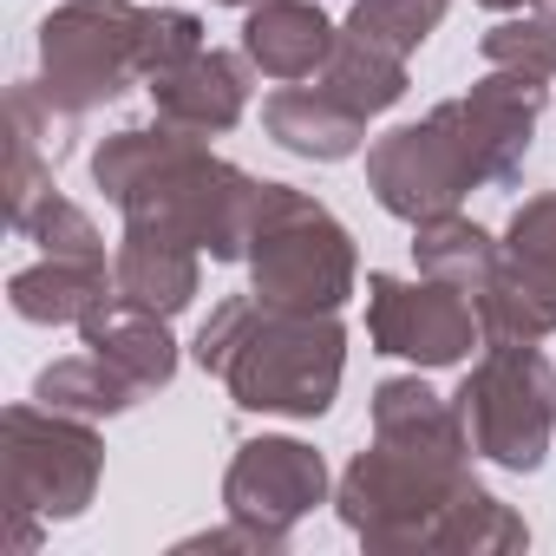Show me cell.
Here are the masks:
<instances>
[{
	"mask_svg": "<svg viewBox=\"0 0 556 556\" xmlns=\"http://www.w3.org/2000/svg\"><path fill=\"white\" fill-rule=\"evenodd\" d=\"M543 92H549L543 79L491 66L465 99H445L419 125L387 131L367 151V190L380 197L387 216L426 223V216L458 210L484 184H510L530 157Z\"/></svg>",
	"mask_w": 556,
	"mask_h": 556,
	"instance_id": "cell-1",
	"label": "cell"
},
{
	"mask_svg": "<svg viewBox=\"0 0 556 556\" xmlns=\"http://www.w3.org/2000/svg\"><path fill=\"white\" fill-rule=\"evenodd\" d=\"M92 184L125 223L184 236L210 262H242L249 223L262 203V184L249 170H236L197 131L164 125V118L112 131L92 151Z\"/></svg>",
	"mask_w": 556,
	"mask_h": 556,
	"instance_id": "cell-2",
	"label": "cell"
},
{
	"mask_svg": "<svg viewBox=\"0 0 556 556\" xmlns=\"http://www.w3.org/2000/svg\"><path fill=\"white\" fill-rule=\"evenodd\" d=\"M341 523L367 543V549H458V556H497V549H523L530 523L491 497L465 458H426V452H400L380 445L361 452L341 471Z\"/></svg>",
	"mask_w": 556,
	"mask_h": 556,
	"instance_id": "cell-3",
	"label": "cell"
},
{
	"mask_svg": "<svg viewBox=\"0 0 556 556\" xmlns=\"http://www.w3.org/2000/svg\"><path fill=\"white\" fill-rule=\"evenodd\" d=\"M197 367L229 387L242 413L321 419L348 374V328L334 315L268 308L255 295H229L197 328Z\"/></svg>",
	"mask_w": 556,
	"mask_h": 556,
	"instance_id": "cell-4",
	"label": "cell"
},
{
	"mask_svg": "<svg viewBox=\"0 0 556 556\" xmlns=\"http://www.w3.org/2000/svg\"><path fill=\"white\" fill-rule=\"evenodd\" d=\"M242 262H249V295L295 315H341L361 282L354 236L321 197L295 184H262Z\"/></svg>",
	"mask_w": 556,
	"mask_h": 556,
	"instance_id": "cell-5",
	"label": "cell"
},
{
	"mask_svg": "<svg viewBox=\"0 0 556 556\" xmlns=\"http://www.w3.org/2000/svg\"><path fill=\"white\" fill-rule=\"evenodd\" d=\"M105 478V439L92 419L53 413L40 400L0 413V510L8 517H40V523H73L99 497Z\"/></svg>",
	"mask_w": 556,
	"mask_h": 556,
	"instance_id": "cell-6",
	"label": "cell"
},
{
	"mask_svg": "<svg viewBox=\"0 0 556 556\" xmlns=\"http://www.w3.org/2000/svg\"><path fill=\"white\" fill-rule=\"evenodd\" d=\"M452 406L465 419L471 458H491L504 471H536L556 432V367L543 361L536 341L491 334Z\"/></svg>",
	"mask_w": 556,
	"mask_h": 556,
	"instance_id": "cell-7",
	"label": "cell"
},
{
	"mask_svg": "<svg viewBox=\"0 0 556 556\" xmlns=\"http://www.w3.org/2000/svg\"><path fill=\"white\" fill-rule=\"evenodd\" d=\"M138 34H144L138 0H66L40 21V86L79 118L112 105L131 79H144Z\"/></svg>",
	"mask_w": 556,
	"mask_h": 556,
	"instance_id": "cell-8",
	"label": "cell"
},
{
	"mask_svg": "<svg viewBox=\"0 0 556 556\" xmlns=\"http://www.w3.org/2000/svg\"><path fill=\"white\" fill-rule=\"evenodd\" d=\"M478 321H484V341L491 334H510V341L556 334V190L523 197L517 216L504 223L497 268L478 289Z\"/></svg>",
	"mask_w": 556,
	"mask_h": 556,
	"instance_id": "cell-9",
	"label": "cell"
},
{
	"mask_svg": "<svg viewBox=\"0 0 556 556\" xmlns=\"http://www.w3.org/2000/svg\"><path fill=\"white\" fill-rule=\"evenodd\" d=\"M367 341L413 367H458L484 341V321L478 302L439 275H367Z\"/></svg>",
	"mask_w": 556,
	"mask_h": 556,
	"instance_id": "cell-10",
	"label": "cell"
},
{
	"mask_svg": "<svg viewBox=\"0 0 556 556\" xmlns=\"http://www.w3.org/2000/svg\"><path fill=\"white\" fill-rule=\"evenodd\" d=\"M328 497V465L315 445L302 439H282V432H262V439H242L229 471H223V510L229 517H249L275 536H289L315 504Z\"/></svg>",
	"mask_w": 556,
	"mask_h": 556,
	"instance_id": "cell-11",
	"label": "cell"
},
{
	"mask_svg": "<svg viewBox=\"0 0 556 556\" xmlns=\"http://www.w3.org/2000/svg\"><path fill=\"white\" fill-rule=\"evenodd\" d=\"M249 73H255V66H249L242 53L203 47L197 60H184L177 73L151 79L144 92H151V105H157L164 125H184V131H197V138H223V131H236L242 112H249Z\"/></svg>",
	"mask_w": 556,
	"mask_h": 556,
	"instance_id": "cell-12",
	"label": "cell"
},
{
	"mask_svg": "<svg viewBox=\"0 0 556 556\" xmlns=\"http://www.w3.org/2000/svg\"><path fill=\"white\" fill-rule=\"evenodd\" d=\"M341 27L315 8V0H255L242 8V60L262 73V79H282V86H302L328 66Z\"/></svg>",
	"mask_w": 556,
	"mask_h": 556,
	"instance_id": "cell-13",
	"label": "cell"
},
{
	"mask_svg": "<svg viewBox=\"0 0 556 556\" xmlns=\"http://www.w3.org/2000/svg\"><path fill=\"white\" fill-rule=\"evenodd\" d=\"M112 282H118V302H131V308L170 321V315H184V308L197 302L203 249H190L184 236L125 223V236H118V249H112Z\"/></svg>",
	"mask_w": 556,
	"mask_h": 556,
	"instance_id": "cell-14",
	"label": "cell"
},
{
	"mask_svg": "<svg viewBox=\"0 0 556 556\" xmlns=\"http://www.w3.org/2000/svg\"><path fill=\"white\" fill-rule=\"evenodd\" d=\"M262 125L289 157H308V164H341V157H354L367 144V118L354 105H341L334 92H321V86L268 92L262 99Z\"/></svg>",
	"mask_w": 556,
	"mask_h": 556,
	"instance_id": "cell-15",
	"label": "cell"
},
{
	"mask_svg": "<svg viewBox=\"0 0 556 556\" xmlns=\"http://www.w3.org/2000/svg\"><path fill=\"white\" fill-rule=\"evenodd\" d=\"M79 348H92V354H99L112 374H125L138 393H157V387L177 380V341H170L164 315H144V308H131V302H118V295L79 321Z\"/></svg>",
	"mask_w": 556,
	"mask_h": 556,
	"instance_id": "cell-16",
	"label": "cell"
},
{
	"mask_svg": "<svg viewBox=\"0 0 556 556\" xmlns=\"http://www.w3.org/2000/svg\"><path fill=\"white\" fill-rule=\"evenodd\" d=\"M112 295H118L112 262H79V255H40L34 268H21L14 282H8L14 315L21 321H40V328H79Z\"/></svg>",
	"mask_w": 556,
	"mask_h": 556,
	"instance_id": "cell-17",
	"label": "cell"
},
{
	"mask_svg": "<svg viewBox=\"0 0 556 556\" xmlns=\"http://www.w3.org/2000/svg\"><path fill=\"white\" fill-rule=\"evenodd\" d=\"M374 439L380 445H400V452H426V458H471V439H465L458 406L439 400L419 374L374 387Z\"/></svg>",
	"mask_w": 556,
	"mask_h": 556,
	"instance_id": "cell-18",
	"label": "cell"
},
{
	"mask_svg": "<svg viewBox=\"0 0 556 556\" xmlns=\"http://www.w3.org/2000/svg\"><path fill=\"white\" fill-rule=\"evenodd\" d=\"M413 262H419V275H439V282H452L478 302V289L497 268V236H484L471 216L445 210V216L413 223Z\"/></svg>",
	"mask_w": 556,
	"mask_h": 556,
	"instance_id": "cell-19",
	"label": "cell"
},
{
	"mask_svg": "<svg viewBox=\"0 0 556 556\" xmlns=\"http://www.w3.org/2000/svg\"><path fill=\"white\" fill-rule=\"evenodd\" d=\"M34 400L40 406H53V413H73V419H118V413H131L144 393L125 380V374H112L92 348L86 354H66V361H53V367H40L34 374Z\"/></svg>",
	"mask_w": 556,
	"mask_h": 556,
	"instance_id": "cell-20",
	"label": "cell"
},
{
	"mask_svg": "<svg viewBox=\"0 0 556 556\" xmlns=\"http://www.w3.org/2000/svg\"><path fill=\"white\" fill-rule=\"evenodd\" d=\"M315 86L334 92L341 105H354L361 118H380V112H393V105L406 99V60H393V53H380V47L341 34L334 53H328V66L315 73Z\"/></svg>",
	"mask_w": 556,
	"mask_h": 556,
	"instance_id": "cell-21",
	"label": "cell"
},
{
	"mask_svg": "<svg viewBox=\"0 0 556 556\" xmlns=\"http://www.w3.org/2000/svg\"><path fill=\"white\" fill-rule=\"evenodd\" d=\"M445 8L452 0H354L341 34H354V40H367V47H380L393 60H413L432 40V27L445 21Z\"/></svg>",
	"mask_w": 556,
	"mask_h": 556,
	"instance_id": "cell-22",
	"label": "cell"
},
{
	"mask_svg": "<svg viewBox=\"0 0 556 556\" xmlns=\"http://www.w3.org/2000/svg\"><path fill=\"white\" fill-rule=\"evenodd\" d=\"M484 66L497 73H523V79H556V21L549 14H523V21H497L484 40H478Z\"/></svg>",
	"mask_w": 556,
	"mask_h": 556,
	"instance_id": "cell-23",
	"label": "cell"
},
{
	"mask_svg": "<svg viewBox=\"0 0 556 556\" xmlns=\"http://www.w3.org/2000/svg\"><path fill=\"white\" fill-rule=\"evenodd\" d=\"M27 242H40V255H79V262H105V236H99V223L79 210V203H66L60 190L53 197H40L21 223H14Z\"/></svg>",
	"mask_w": 556,
	"mask_h": 556,
	"instance_id": "cell-24",
	"label": "cell"
},
{
	"mask_svg": "<svg viewBox=\"0 0 556 556\" xmlns=\"http://www.w3.org/2000/svg\"><path fill=\"white\" fill-rule=\"evenodd\" d=\"M197 53H203V21L197 14H184V8H144V34H138V73H144V86L164 79V73H177Z\"/></svg>",
	"mask_w": 556,
	"mask_h": 556,
	"instance_id": "cell-25",
	"label": "cell"
},
{
	"mask_svg": "<svg viewBox=\"0 0 556 556\" xmlns=\"http://www.w3.org/2000/svg\"><path fill=\"white\" fill-rule=\"evenodd\" d=\"M289 536H275V530H262V523H249V517H229L223 530H203V536H184L177 549H255V556H275Z\"/></svg>",
	"mask_w": 556,
	"mask_h": 556,
	"instance_id": "cell-26",
	"label": "cell"
},
{
	"mask_svg": "<svg viewBox=\"0 0 556 556\" xmlns=\"http://www.w3.org/2000/svg\"><path fill=\"white\" fill-rule=\"evenodd\" d=\"M478 8H491V14H517V8H530V0H478Z\"/></svg>",
	"mask_w": 556,
	"mask_h": 556,
	"instance_id": "cell-27",
	"label": "cell"
},
{
	"mask_svg": "<svg viewBox=\"0 0 556 556\" xmlns=\"http://www.w3.org/2000/svg\"><path fill=\"white\" fill-rule=\"evenodd\" d=\"M530 8H536V14H549V21H556V0H530Z\"/></svg>",
	"mask_w": 556,
	"mask_h": 556,
	"instance_id": "cell-28",
	"label": "cell"
},
{
	"mask_svg": "<svg viewBox=\"0 0 556 556\" xmlns=\"http://www.w3.org/2000/svg\"><path fill=\"white\" fill-rule=\"evenodd\" d=\"M216 8H255V0H216Z\"/></svg>",
	"mask_w": 556,
	"mask_h": 556,
	"instance_id": "cell-29",
	"label": "cell"
}]
</instances>
